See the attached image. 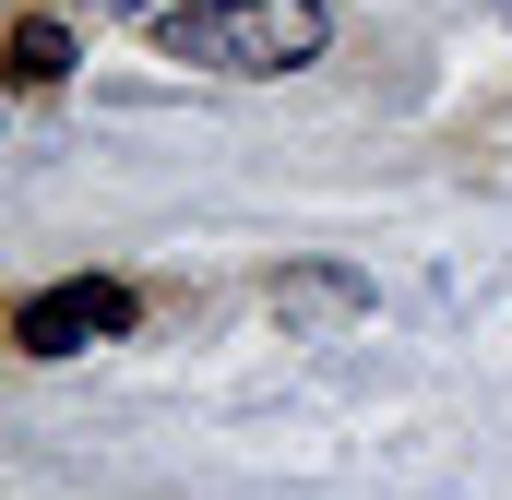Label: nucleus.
<instances>
[{
    "instance_id": "f257e3e1",
    "label": "nucleus",
    "mask_w": 512,
    "mask_h": 500,
    "mask_svg": "<svg viewBox=\"0 0 512 500\" xmlns=\"http://www.w3.org/2000/svg\"><path fill=\"white\" fill-rule=\"evenodd\" d=\"M155 48L215 72V84H286V72H310L334 48V12L322 0H167Z\"/></svg>"
},
{
    "instance_id": "f03ea898",
    "label": "nucleus",
    "mask_w": 512,
    "mask_h": 500,
    "mask_svg": "<svg viewBox=\"0 0 512 500\" xmlns=\"http://www.w3.org/2000/svg\"><path fill=\"white\" fill-rule=\"evenodd\" d=\"M108 334H131V286H108V274H72V286L24 298V358H84Z\"/></svg>"
},
{
    "instance_id": "7ed1b4c3",
    "label": "nucleus",
    "mask_w": 512,
    "mask_h": 500,
    "mask_svg": "<svg viewBox=\"0 0 512 500\" xmlns=\"http://www.w3.org/2000/svg\"><path fill=\"white\" fill-rule=\"evenodd\" d=\"M60 72H72V36L60 24H24L12 36V84H60Z\"/></svg>"
},
{
    "instance_id": "20e7f679",
    "label": "nucleus",
    "mask_w": 512,
    "mask_h": 500,
    "mask_svg": "<svg viewBox=\"0 0 512 500\" xmlns=\"http://www.w3.org/2000/svg\"><path fill=\"white\" fill-rule=\"evenodd\" d=\"M501 12H512V0H501Z\"/></svg>"
}]
</instances>
